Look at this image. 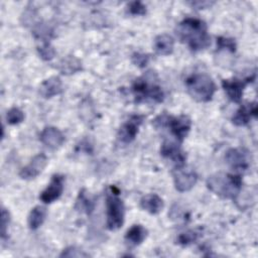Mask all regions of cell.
I'll return each mask as SVG.
<instances>
[{
    "instance_id": "cell-1",
    "label": "cell",
    "mask_w": 258,
    "mask_h": 258,
    "mask_svg": "<svg viewBox=\"0 0 258 258\" xmlns=\"http://www.w3.org/2000/svg\"><path fill=\"white\" fill-rule=\"evenodd\" d=\"M175 31L179 40L192 51L203 50L211 43L208 26L202 19L186 17L177 24Z\"/></svg>"
},
{
    "instance_id": "cell-2",
    "label": "cell",
    "mask_w": 258,
    "mask_h": 258,
    "mask_svg": "<svg viewBox=\"0 0 258 258\" xmlns=\"http://www.w3.org/2000/svg\"><path fill=\"white\" fill-rule=\"evenodd\" d=\"M132 92L136 103L145 101L161 103L164 99V92L158 84L157 76L152 72H147L136 79L132 85Z\"/></svg>"
},
{
    "instance_id": "cell-3",
    "label": "cell",
    "mask_w": 258,
    "mask_h": 258,
    "mask_svg": "<svg viewBox=\"0 0 258 258\" xmlns=\"http://www.w3.org/2000/svg\"><path fill=\"white\" fill-rule=\"evenodd\" d=\"M207 186L223 199L236 200L242 189V177L239 174L215 173L208 177Z\"/></svg>"
},
{
    "instance_id": "cell-4",
    "label": "cell",
    "mask_w": 258,
    "mask_h": 258,
    "mask_svg": "<svg viewBox=\"0 0 258 258\" xmlns=\"http://www.w3.org/2000/svg\"><path fill=\"white\" fill-rule=\"evenodd\" d=\"M188 95L198 102L206 103L213 99L216 84L213 79L203 72H196L186 77L184 81Z\"/></svg>"
},
{
    "instance_id": "cell-5",
    "label": "cell",
    "mask_w": 258,
    "mask_h": 258,
    "mask_svg": "<svg viewBox=\"0 0 258 258\" xmlns=\"http://www.w3.org/2000/svg\"><path fill=\"white\" fill-rule=\"evenodd\" d=\"M120 191L115 185H110L106 194V225L111 231L122 227L125 217V207L119 197Z\"/></svg>"
},
{
    "instance_id": "cell-6",
    "label": "cell",
    "mask_w": 258,
    "mask_h": 258,
    "mask_svg": "<svg viewBox=\"0 0 258 258\" xmlns=\"http://www.w3.org/2000/svg\"><path fill=\"white\" fill-rule=\"evenodd\" d=\"M153 125L156 128H168L176 140L181 143L190 130L191 121L185 115L175 117L167 114H161L153 120Z\"/></svg>"
},
{
    "instance_id": "cell-7",
    "label": "cell",
    "mask_w": 258,
    "mask_h": 258,
    "mask_svg": "<svg viewBox=\"0 0 258 258\" xmlns=\"http://www.w3.org/2000/svg\"><path fill=\"white\" fill-rule=\"evenodd\" d=\"M255 80V75H252L244 80L240 79H232V80H223L222 87L226 92L228 98L234 102L239 103L242 99L243 93L247 85L252 83Z\"/></svg>"
},
{
    "instance_id": "cell-8",
    "label": "cell",
    "mask_w": 258,
    "mask_h": 258,
    "mask_svg": "<svg viewBox=\"0 0 258 258\" xmlns=\"http://www.w3.org/2000/svg\"><path fill=\"white\" fill-rule=\"evenodd\" d=\"M229 166L236 170H246L251 163V154L244 147L230 148L225 154Z\"/></svg>"
},
{
    "instance_id": "cell-9",
    "label": "cell",
    "mask_w": 258,
    "mask_h": 258,
    "mask_svg": "<svg viewBox=\"0 0 258 258\" xmlns=\"http://www.w3.org/2000/svg\"><path fill=\"white\" fill-rule=\"evenodd\" d=\"M172 176L174 186L180 192L190 190L198 181V174L196 171L191 169H185L183 166L175 167L172 171Z\"/></svg>"
},
{
    "instance_id": "cell-10",
    "label": "cell",
    "mask_w": 258,
    "mask_h": 258,
    "mask_svg": "<svg viewBox=\"0 0 258 258\" xmlns=\"http://www.w3.org/2000/svg\"><path fill=\"white\" fill-rule=\"evenodd\" d=\"M144 116L142 115H132L123 125L120 127L117 137L121 143L128 144L131 143L138 134L139 127L142 124Z\"/></svg>"
},
{
    "instance_id": "cell-11",
    "label": "cell",
    "mask_w": 258,
    "mask_h": 258,
    "mask_svg": "<svg viewBox=\"0 0 258 258\" xmlns=\"http://www.w3.org/2000/svg\"><path fill=\"white\" fill-rule=\"evenodd\" d=\"M64 177L60 174H53L50 182L39 196V199L44 204H51L61 196L63 191Z\"/></svg>"
},
{
    "instance_id": "cell-12",
    "label": "cell",
    "mask_w": 258,
    "mask_h": 258,
    "mask_svg": "<svg viewBox=\"0 0 258 258\" xmlns=\"http://www.w3.org/2000/svg\"><path fill=\"white\" fill-rule=\"evenodd\" d=\"M47 162L48 160L46 155L43 153H39L35 155L26 166L21 168V170L19 171V176L27 180L33 179L42 172V170L47 165Z\"/></svg>"
},
{
    "instance_id": "cell-13",
    "label": "cell",
    "mask_w": 258,
    "mask_h": 258,
    "mask_svg": "<svg viewBox=\"0 0 258 258\" xmlns=\"http://www.w3.org/2000/svg\"><path fill=\"white\" fill-rule=\"evenodd\" d=\"M160 154L163 157L172 160L176 164V167H181L185 163L186 156L178 143L165 140L160 147Z\"/></svg>"
},
{
    "instance_id": "cell-14",
    "label": "cell",
    "mask_w": 258,
    "mask_h": 258,
    "mask_svg": "<svg viewBox=\"0 0 258 258\" xmlns=\"http://www.w3.org/2000/svg\"><path fill=\"white\" fill-rule=\"evenodd\" d=\"M258 113L257 103H248L241 105L232 117V123L236 126H246L252 118H256Z\"/></svg>"
},
{
    "instance_id": "cell-15",
    "label": "cell",
    "mask_w": 258,
    "mask_h": 258,
    "mask_svg": "<svg viewBox=\"0 0 258 258\" xmlns=\"http://www.w3.org/2000/svg\"><path fill=\"white\" fill-rule=\"evenodd\" d=\"M39 139L45 146L55 149L61 146L64 142V135L56 127L47 126L41 131Z\"/></svg>"
},
{
    "instance_id": "cell-16",
    "label": "cell",
    "mask_w": 258,
    "mask_h": 258,
    "mask_svg": "<svg viewBox=\"0 0 258 258\" xmlns=\"http://www.w3.org/2000/svg\"><path fill=\"white\" fill-rule=\"evenodd\" d=\"M62 92V83L60 78L54 76L43 81L39 87V94L45 99L52 98Z\"/></svg>"
},
{
    "instance_id": "cell-17",
    "label": "cell",
    "mask_w": 258,
    "mask_h": 258,
    "mask_svg": "<svg viewBox=\"0 0 258 258\" xmlns=\"http://www.w3.org/2000/svg\"><path fill=\"white\" fill-rule=\"evenodd\" d=\"M163 201L156 194H148L140 200V207L151 215L159 214L163 209Z\"/></svg>"
},
{
    "instance_id": "cell-18",
    "label": "cell",
    "mask_w": 258,
    "mask_h": 258,
    "mask_svg": "<svg viewBox=\"0 0 258 258\" xmlns=\"http://www.w3.org/2000/svg\"><path fill=\"white\" fill-rule=\"evenodd\" d=\"M154 50L159 55H168L172 53L174 47V40L171 35L162 33L154 38Z\"/></svg>"
},
{
    "instance_id": "cell-19",
    "label": "cell",
    "mask_w": 258,
    "mask_h": 258,
    "mask_svg": "<svg viewBox=\"0 0 258 258\" xmlns=\"http://www.w3.org/2000/svg\"><path fill=\"white\" fill-rule=\"evenodd\" d=\"M57 69L62 75H73L82 70V62L76 56L68 55L59 61Z\"/></svg>"
},
{
    "instance_id": "cell-20",
    "label": "cell",
    "mask_w": 258,
    "mask_h": 258,
    "mask_svg": "<svg viewBox=\"0 0 258 258\" xmlns=\"http://www.w3.org/2000/svg\"><path fill=\"white\" fill-rule=\"evenodd\" d=\"M147 236V230L141 225H133L126 233L125 240L131 246L140 245Z\"/></svg>"
},
{
    "instance_id": "cell-21",
    "label": "cell",
    "mask_w": 258,
    "mask_h": 258,
    "mask_svg": "<svg viewBox=\"0 0 258 258\" xmlns=\"http://www.w3.org/2000/svg\"><path fill=\"white\" fill-rule=\"evenodd\" d=\"M46 217V210L42 206L34 207L28 216V226L31 230L38 229L44 222Z\"/></svg>"
},
{
    "instance_id": "cell-22",
    "label": "cell",
    "mask_w": 258,
    "mask_h": 258,
    "mask_svg": "<svg viewBox=\"0 0 258 258\" xmlns=\"http://www.w3.org/2000/svg\"><path fill=\"white\" fill-rule=\"evenodd\" d=\"M94 207H95L94 202L87 196L86 189H84V188L81 189L78 195L77 201H76L75 209L78 212L86 213V214L90 215L94 211Z\"/></svg>"
},
{
    "instance_id": "cell-23",
    "label": "cell",
    "mask_w": 258,
    "mask_h": 258,
    "mask_svg": "<svg viewBox=\"0 0 258 258\" xmlns=\"http://www.w3.org/2000/svg\"><path fill=\"white\" fill-rule=\"evenodd\" d=\"M32 34L36 39L41 40L42 42H49V39L52 37L53 30L48 25L41 23L36 24L32 30Z\"/></svg>"
},
{
    "instance_id": "cell-24",
    "label": "cell",
    "mask_w": 258,
    "mask_h": 258,
    "mask_svg": "<svg viewBox=\"0 0 258 258\" xmlns=\"http://www.w3.org/2000/svg\"><path fill=\"white\" fill-rule=\"evenodd\" d=\"M200 237V233L196 230H187L183 233H180L177 237V243L182 246L190 245L191 243H195Z\"/></svg>"
},
{
    "instance_id": "cell-25",
    "label": "cell",
    "mask_w": 258,
    "mask_h": 258,
    "mask_svg": "<svg viewBox=\"0 0 258 258\" xmlns=\"http://www.w3.org/2000/svg\"><path fill=\"white\" fill-rule=\"evenodd\" d=\"M6 120L10 125H16L24 120V113L17 107H13L8 110L6 114Z\"/></svg>"
},
{
    "instance_id": "cell-26",
    "label": "cell",
    "mask_w": 258,
    "mask_h": 258,
    "mask_svg": "<svg viewBox=\"0 0 258 258\" xmlns=\"http://www.w3.org/2000/svg\"><path fill=\"white\" fill-rule=\"evenodd\" d=\"M217 48H218V50L227 49L230 52H235L236 51L235 39L230 38V37L219 36V37H217Z\"/></svg>"
},
{
    "instance_id": "cell-27",
    "label": "cell",
    "mask_w": 258,
    "mask_h": 258,
    "mask_svg": "<svg viewBox=\"0 0 258 258\" xmlns=\"http://www.w3.org/2000/svg\"><path fill=\"white\" fill-rule=\"evenodd\" d=\"M37 51L43 60H50L55 55V50L49 42H42V44L37 47Z\"/></svg>"
},
{
    "instance_id": "cell-28",
    "label": "cell",
    "mask_w": 258,
    "mask_h": 258,
    "mask_svg": "<svg viewBox=\"0 0 258 258\" xmlns=\"http://www.w3.org/2000/svg\"><path fill=\"white\" fill-rule=\"evenodd\" d=\"M128 13L134 16H141L146 14V6L140 1H133L127 5Z\"/></svg>"
},
{
    "instance_id": "cell-29",
    "label": "cell",
    "mask_w": 258,
    "mask_h": 258,
    "mask_svg": "<svg viewBox=\"0 0 258 258\" xmlns=\"http://www.w3.org/2000/svg\"><path fill=\"white\" fill-rule=\"evenodd\" d=\"M131 60L133 62V64H135L138 68H145L149 60H150V56L147 53H142V52H134L131 55Z\"/></svg>"
},
{
    "instance_id": "cell-30",
    "label": "cell",
    "mask_w": 258,
    "mask_h": 258,
    "mask_svg": "<svg viewBox=\"0 0 258 258\" xmlns=\"http://www.w3.org/2000/svg\"><path fill=\"white\" fill-rule=\"evenodd\" d=\"M89 254L84 252L83 250H80L76 247H69L66 248L59 255V257H88Z\"/></svg>"
},
{
    "instance_id": "cell-31",
    "label": "cell",
    "mask_w": 258,
    "mask_h": 258,
    "mask_svg": "<svg viewBox=\"0 0 258 258\" xmlns=\"http://www.w3.org/2000/svg\"><path fill=\"white\" fill-rule=\"evenodd\" d=\"M10 222V216L8 211L6 209L2 208L1 210V238L5 239L7 231H8V225Z\"/></svg>"
},
{
    "instance_id": "cell-32",
    "label": "cell",
    "mask_w": 258,
    "mask_h": 258,
    "mask_svg": "<svg viewBox=\"0 0 258 258\" xmlns=\"http://www.w3.org/2000/svg\"><path fill=\"white\" fill-rule=\"evenodd\" d=\"M190 4L195 7H197L198 9H202V8H207L208 6H211L213 3L212 2H201V1H199V2H191Z\"/></svg>"
}]
</instances>
